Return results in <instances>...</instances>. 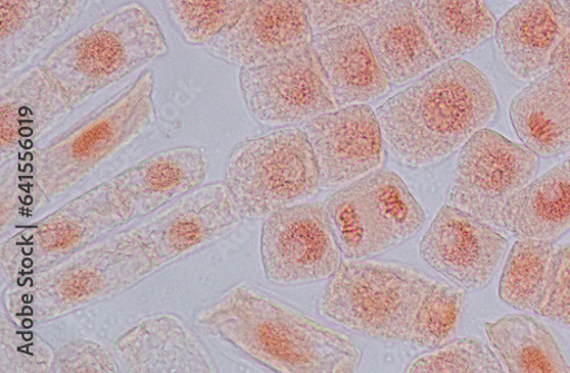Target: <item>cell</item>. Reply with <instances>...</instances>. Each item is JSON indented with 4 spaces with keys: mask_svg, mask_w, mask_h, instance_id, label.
I'll use <instances>...</instances> for the list:
<instances>
[{
    "mask_svg": "<svg viewBox=\"0 0 570 373\" xmlns=\"http://www.w3.org/2000/svg\"><path fill=\"white\" fill-rule=\"evenodd\" d=\"M539 156L484 128L462 147L449 190V205L498 230H505L507 203L537 176Z\"/></svg>",
    "mask_w": 570,
    "mask_h": 373,
    "instance_id": "30bf717a",
    "label": "cell"
},
{
    "mask_svg": "<svg viewBox=\"0 0 570 373\" xmlns=\"http://www.w3.org/2000/svg\"><path fill=\"white\" fill-rule=\"evenodd\" d=\"M206 176L204 153L180 147L154 155L109 181L131 222L148 217L200 188Z\"/></svg>",
    "mask_w": 570,
    "mask_h": 373,
    "instance_id": "e0dca14e",
    "label": "cell"
},
{
    "mask_svg": "<svg viewBox=\"0 0 570 373\" xmlns=\"http://www.w3.org/2000/svg\"><path fill=\"white\" fill-rule=\"evenodd\" d=\"M154 272L146 244L131 228L12 283L16 286L6 293V307L17 321H51L119 295Z\"/></svg>",
    "mask_w": 570,
    "mask_h": 373,
    "instance_id": "3957f363",
    "label": "cell"
},
{
    "mask_svg": "<svg viewBox=\"0 0 570 373\" xmlns=\"http://www.w3.org/2000/svg\"><path fill=\"white\" fill-rule=\"evenodd\" d=\"M7 308V307H6ZM55 352L2 306L0 321V373L51 372Z\"/></svg>",
    "mask_w": 570,
    "mask_h": 373,
    "instance_id": "4dcf8cb0",
    "label": "cell"
},
{
    "mask_svg": "<svg viewBox=\"0 0 570 373\" xmlns=\"http://www.w3.org/2000/svg\"><path fill=\"white\" fill-rule=\"evenodd\" d=\"M502 222L505 230L518 239L553 242L570 229V174L558 165L504 206Z\"/></svg>",
    "mask_w": 570,
    "mask_h": 373,
    "instance_id": "d4e9b609",
    "label": "cell"
},
{
    "mask_svg": "<svg viewBox=\"0 0 570 373\" xmlns=\"http://www.w3.org/2000/svg\"><path fill=\"white\" fill-rule=\"evenodd\" d=\"M550 69L570 75V32L563 38L553 52Z\"/></svg>",
    "mask_w": 570,
    "mask_h": 373,
    "instance_id": "8d00e7d4",
    "label": "cell"
},
{
    "mask_svg": "<svg viewBox=\"0 0 570 373\" xmlns=\"http://www.w3.org/2000/svg\"><path fill=\"white\" fill-rule=\"evenodd\" d=\"M563 166L566 167V169L570 174V156L564 160Z\"/></svg>",
    "mask_w": 570,
    "mask_h": 373,
    "instance_id": "f35d334b",
    "label": "cell"
},
{
    "mask_svg": "<svg viewBox=\"0 0 570 373\" xmlns=\"http://www.w3.org/2000/svg\"><path fill=\"white\" fill-rule=\"evenodd\" d=\"M507 249L500 230L451 205L441 208L420 243L421 258L466 292L490 285Z\"/></svg>",
    "mask_w": 570,
    "mask_h": 373,
    "instance_id": "9a60e30c",
    "label": "cell"
},
{
    "mask_svg": "<svg viewBox=\"0 0 570 373\" xmlns=\"http://www.w3.org/2000/svg\"><path fill=\"white\" fill-rule=\"evenodd\" d=\"M261 258L268 282L296 286L330 277L342 264L341 249L322 203L299 204L266 217Z\"/></svg>",
    "mask_w": 570,
    "mask_h": 373,
    "instance_id": "8fae6325",
    "label": "cell"
},
{
    "mask_svg": "<svg viewBox=\"0 0 570 373\" xmlns=\"http://www.w3.org/2000/svg\"><path fill=\"white\" fill-rule=\"evenodd\" d=\"M341 252L347 259L383 254L412 238L425 213L404 180L377 169L324 202Z\"/></svg>",
    "mask_w": 570,
    "mask_h": 373,
    "instance_id": "ba28073f",
    "label": "cell"
},
{
    "mask_svg": "<svg viewBox=\"0 0 570 373\" xmlns=\"http://www.w3.org/2000/svg\"><path fill=\"white\" fill-rule=\"evenodd\" d=\"M115 355L97 342L76 340L55 352L51 373H114L120 372Z\"/></svg>",
    "mask_w": 570,
    "mask_h": 373,
    "instance_id": "836d02e7",
    "label": "cell"
},
{
    "mask_svg": "<svg viewBox=\"0 0 570 373\" xmlns=\"http://www.w3.org/2000/svg\"><path fill=\"white\" fill-rule=\"evenodd\" d=\"M492 350L511 373H568L570 366L547 326L524 314L485 323Z\"/></svg>",
    "mask_w": 570,
    "mask_h": 373,
    "instance_id": "4316f807",
    "label": "cell"
},
{
    "mask_svg": "<svg viewBox=\"0 0 570 373\" xmlns=\"http://www.w3.org/2000/svg\"><path fill=\"white\" fill-rule=\"evenodd\" d=\"M499 101L489 78L473 65L441 63L376 111L393 156L414 168L439 164L495 119Z\"/></svg>",
    "mask_w": 570,
    "mask_h": 373,
    "instance_id": "6da1fadb",
    "label": "cell"
},
{
    "mask_svg": "<svg viewBox=\"0 0 570 373\" xmlns=\"http://www.w3.org/2000/svg\"><path fill=\"white\" fill-rule=\"evenodd\" d=\"M569 32L570 14L559 0H521L497 22L495 40L510 72L532 81L549 71Z\"/></svg>",
    "mask_w": 570,
    "mask_h": 373,
    "instance_id": "d6986e66",
    "label": "cell"
},
{
    "mask_svg": "<svg viewBox=\"0 0 570 373\" xmlns=\"http://www.w3.org/2000/svg\"><path fill=\"white\" fill-rule=\"evenodd\" d=\"M138 227L156 271L223 238L243 219L225 183L189 193Z\"/></svg>",
    "mask_w": 570,
    "mask_h": 373,
    "instance_id": "5bb4252c",
    "label": "cell"
},
{
    "mask_svg": "<svg viewBox=\"0 0 570 373\" xmlns=\"http://www.w3.org/2000/svg\"><path fill=\"white\" fill-rule=\"evenodd\" d=\"M126 372L206 373L216 363L204 342L174 314L142 320L114 344Z\"/></svg>",
    "mask_w": 570,
    "mask_h": 373,
    "instance_id": "ac0fdd59",
    "label": "cell"
},
{
    "mask_svg": "<svg viewBox=\"0 0 570 373\" xmlns=\"http://www.w3.org/2000/svg\"><path fill=\"white\" fill-rule=\"evenodd\" d=\"M304 131L316 159L321 189L348 185L385 161L383 129L366 105L321 115L308 120Z\"/></svg>",
    "mask_w": 570,
    "mask_h": 373,
    "instance_id": "2e32d148",
    "label": "cell"
},
{
    "mask_svg": "<svg viewBox=\"0 0 570 373\" xmlns=\"http://www.w3.org/2000/svg\"><path fill=\"white\" fill-rule=\"evenodd\" d=\"M168 51L156 17L132 2L66 39L40 67L75 109Z\"/></svg>",
    "mask_w": 570,
    "mask_h": 373,
    "instance_id": "277c9868",
    "label": "cell"
},
{
    "mask_svg": "<svg viewBox=\"0 0 570 373\" xmlns=\"http://www.w3.org/2000/svg\"><path fill=\"white\" fill-rule=\"evenodd\" d=\"M512 126L527 148L551 158L570 150V75L549 69L510 105Z\"/></svg>",
    "mask_w": 570,
    "mask_h": 373,
    "instance_id": "603a6c76",
    "label": "cell"
},
{
    "mask_svg": "<svg viewBox=\"0 0 570 373\" xmlns=\"http://www.w3.org/2000/svg\"><path fill=\"white\" fill-rule=\"evenodd\" d=\"M413 373H498L503 372L497 354L478 338L448 343L414 360L406 369Z\"/></svg>",
    "mask_w": 570,
    "mask_h": 373,
    "instance_id": "1f68e13d",
    "label": "cell"
},
{
    "mask_svg": "<svg viewBox=\"0 0 570 373\" xmlns=\"http://www.w3.org/2000/svg\"><path fill=\"white\" fill-rule=\"evenodd\" d=\"M312 46L338 108L365 105L390 90L391 81L360 24L314 33Z\"/></svg>",
    "mask_w": 570,
    "mask_h": 373,
    "instance_id": "ffe728a7",
    "label": "cell"
},
{
    "mask_svg": "<svg viewBox=\"0 0 570 373\" xmlns=\"http://www.w3.org/2000/svg\"><path fill=\"white\" fill-rule=\"evenodd\" d=\"M559 2L562 4V7L568 11L570 14V0H559Z\"/></svg>",
    "mask_w": 570,
    "mask_h": 373,
    "instance_id": "74e56055",
    "label": "cell"
},
{
    "mask_svg": "<svg viewBox=\"0 0 570 373\" xmlns=\"http://www.w3.org/2000/svg\"><path fill=\"white\" fill-rule=\"evenodd\" d=\"M442 62L458 59L495 35L497 20L484 0H412Z\"/></svg>",
    "mask_w": 570,
    "mask_h": 373,
    "instance_id": "484cf974",
    "label": "cell"
},
{
    "mask_svg": "<svg viewBox=\"0 0 570 373\" xmlns=\"http://www.w3.org/2000/svg\"><path fill=\"white\" fill-rule=\"evenodd\" d=\"M196 325L276 372L350 373L362 360L346 335L247 285L200 310Z\"/></svg>",
    "mask_w": 570,
    "mask_h": 373,
    "instance_id": "7a4b0ae2",
    "label": "cell"
},
{
    "mask_svg": "<svg viewBox=\"0 0 570 373\" xmlns=\"http://www.w3.org/2000/svg\"><path fill=\"white\" fill-rule=\"evenodd\" d=\"M155 91V73L147 70L102 107L38 150L32 170L47 199L71 190L145 131L156 118Z\"/></svg>",
    "mask_w": 570,
    "mask_h": 373,
    "instance_id": "5b68a950",
    "label": "cell"
},
{
    "mask_svg": "<svg viewBox=\"0 0 570 373\" xmlns=\"http://www.w3.org/2000/svg\"><path fill=\"white\" fill-rule=\"evenodd\" d=\"M239 79L249 112L264 125L298 124L338 109L313 46L294 59L244 67Z\"/></svg>",
    "mask_w": 570,
    "mask_h": 373,
    "instance_id": "4fadbf2b",
    "label": "cell"
},
{
    "mask_svg": "<svg viewBox=\"0 0 570 373\" xmlns=\"http://www.w3.org/2000/svg\"><path fill=\"white\" fill-rule=\"evenodd\" d=\"M313 37L306 0H245L239 18L207 48L226 62L256 67L304 55Z\"/></svg>",
    "mask_w": 570,
    "mask_h": 373,
    "instance_id": "7c38bea8",
    "label": "cell"
},
{
    "mask_svg": "<svg viewBox=\"0 0 570 373\" xmlns=\"http://www.w3.org/2000/svg\"><path fill=\"white\" fill-rule=\"evenodd\" d=\"M464 302L462 291L435 283L420 306L411 342L425 350L450 343L460 324Z\"/></svg>",
    "mask_w": 570,
    "mask_h": 373,
    "instance_id": "f1b7e54d",
    "label": "cell"
},
{
    "mask_svg": "<svg viewBox=\"0 0 570 373\" xmlns=\"http://www.w3.org/2000/svg\"><path fill=\"white\" fill-rule=\"evenodd\" d=\"M314 33L360 24L391 0H306Z\"/></svg>",
    "mask_w": 570,
    "mask_h": 373,
    "instance_id": "e575fe53",
    "label": "cell"
},
{
    "mask_svg": "<svg viewBox=\"0 0 570 373\" xmlns=\"http://www.w3.org/2000/svg\"><path fill=\"white\" fill-rule=\"evenodd\" d=\"M559 246L553 242L518 239L502 272L500 300L520 311H534L553 271Z\"/></svg>",
    "mask_w": 570,
    "mask_h": 373,
    "instance_id": "83f0119b",
    "label": "cell"
},
{
    "mask_svg": "<svg viewBox=\"0 0 570 373\" xmlns=\"http://www.w3.org/2000/svg\"><path fill=\"white\" fill-rule=\"evenodd\" d=\"M360 26L393 85L417 79L442 63L412 0H391Z\"/></svg>",
    "mask_w": 570,
    "mask_h": 373,
    "instance_id": "44dd1931",
    "label": "cell"
},
{
    "mask_svg": "<svg viewBox=\"0 0 570 373\" xmlns=\"http://www.w3.org/2000/svg\"><path fill=\"white\" fill-rule=\"evenodd\" d=\"M73 107L41 67L3 87L0 96V155L8 163L23 147L67 117Z\"/></svg>",
    "mask_w": 570,
    "mask_h": 373,
    "instance_id": "7402d4cb",
    "label": "cell"
},
{
    "mask_svg": "<svg viewBox=\"0 0 570 373\" xmlns=\"http://www.w3.org/2000/svg\"><path fill=\"white\" fill-rule=\"evenodd\" d=\"M127 223L129 218L108 180L7 241L2 268L16 283L55 266Z\"/></svg>",
    "mask_w": 570,
    "mask_h": 373,
    "instance_id": "9c48e42d",
    "label": "cell"
},
{
    "mask_svg": "<svg viewBox=\"0 0 570 373\" xmlns=\"http://www.w3.org/2000/svg\"><path fill=\"white\" fill-rule=\"evenodd\" d=\"M534 312L570 326V244L559 246L550 282Z\"/></svg>",
    "mask_w": 570,
    "mask_h": 373,
    "instance_id": "d590c367",
    "label": "cell"
},
{
    "mask_svg": "<svg viewBox=\"0 0 570 373\" xmlns=\"http://www.w3.org/2000/svg\"><path fill=\"white\" fill-rule=\"evenodd\" d=\"M0 197L3 229L24 213L38 207L41 200H49L41 190L33 170L30 173L14 164L2 174Z\"/></svg>",
    "mask_w": 570,
    "mask_h": 373,
    "instance_id": "d6a6232c",
    "label": "cell"
},
{
    "mask_svg": "<svg viewBox=\"0 0 570 373\" xmlns=\"http://www.w3.org/2000/svg\"><path fill=\"white\" fill-rule=\"evenodd\" d=\"M435 283L410 266L350 259L330 276L321 312L368 337L411 342L420 306Z\"/></svg>",
    "mask_w": 570,
    "mask_h": 373,
    "instance_id": "8992f818",
    "label": "cell"
},
{
    "mask_svg": "<svg viewBox=\"0 0 570 373\" xmlns=\"http://www.w3.org/2000/svg\"><path fill=\"white\" fill-rule=\"evenodd\" d=\"M245 0H166L169 17L183 38L207 45L239 18Z\"/></svg>",
    "mask_w": 570,
    "mask_h": 373,
    "instance_id": "f546056e",
    "label": "cell"
},
{
    "mask_svg": "<svg viewBox=\"0 0 570 373\" xmlns=\"http://www.w3.org/2000/svg\"><path fill=\"white\" fill-rule=\"evenodd\" d=\"M85 0H0V75L24 67L80 13Z\"/></svg>",
    "mask_w": 570,
    "mask_h": 373,
    "instance_id": "cb8c5ba5",
    "label": "cell"
},
{
    "mask_svg": "<svg viewBox=\"0 0 570 373\" xmlns=\"http://www.w3.org/2000/svg\"><path fill=\"white\" fill-rule=\"evenodd\" d=\"M243 218H266L309 200L321 189L316 159L304 129L284 128L235 146L225 181Z\"/></svg>",
    "mask_w": 570,
    "mask_h": 373,
    "instance_id": "52a82bcc",
    "label": "cell"
}]
</instances>
